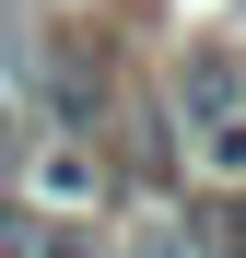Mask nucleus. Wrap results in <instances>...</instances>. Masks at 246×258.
<instances>
[{
    "mask_svg": "<svg viewBox=\"0 0 246 258\" xmlns=\"http://www.w3.org/2000/svg\"><path fill=\"white\" fill-rule=\"evenodd\" d=\"M176 106H188V129H199V141H211V129H234V117H246V59L199 47V59L176 71Z\"/></svg>",
    "mask_w": 246,
    "mask_h": 258,
    "instance_id": "obj_1",
    "label": "nucleus"
},
{
    "mask_svg": "<svg viewBox=\"0 0 246 258\" xmlns=\"http://www.w3.org/2000/svg\"><path fill=\"white\" fill-rule=\"evenodd\" d=\"M47 106H59V129H94L106 117V59L94 47H47Z\"/></svg>",
    "mask_w": 246,
    "mask_h": 258,
    "instance_id": "obj_2",
    "label": "nucleus"
},
{
    "mask_svg": "<svg viewBox=\"0 0 246 258\" xmlns=\"http://www.w3.org/2000/svg\"><path fill=\"white\" fill-rule=\"evenodd\" d=\"M35 258H94V246H82V235H35Z\"/></svg>",
    "mask_w": 246,
    "mask_h": 258,
    "instance_id": "obj_3",
    "label": "nucleus"
},
{
    "mask_svg": "<svg viewBox=\"0 0 246 258\" xmlns=\"http://www.w3.org/2000/svg\"><path fill=\"white\" fill-rule=\"evenodd\" d=\"M0 164H12V117H0Z\"/></svg>",
    "mask_w": 246,
    "mask_h": 258,
    "instance_id": "obj_4",
    "label": "nucleus"
}]
</instances>
